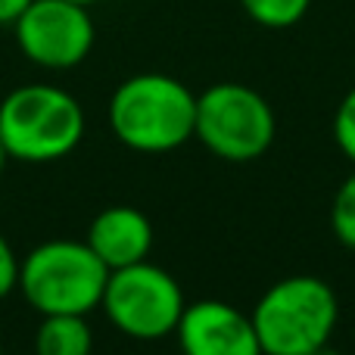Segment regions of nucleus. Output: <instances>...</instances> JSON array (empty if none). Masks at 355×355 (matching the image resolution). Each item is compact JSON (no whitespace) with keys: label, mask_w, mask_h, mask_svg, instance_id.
Masks as SVG:
<instances>
[{"label":"nucleus","mask_w":355,"mask_h":355,"mask_svg":"<svg viewBox=\"0 0 355 355\" xmlns=\"http://www.w3.org/2000/svg\"><path fill=\"white\" fill-rule=\"evenodd\" d=\"M31 0H0V25H12L16 16L28 6Z\"/></svg>","instance_id":"nucleus-15"},{"label":"nucleus","mask_w":355,"mask_h":355,"mask_svg":"<svg viewBox=\"0 0 355 355\" xmlns=\"http://www.w3.org/2000/svg\"><path fill=\"white\" fill-rule=\"evenodd\" d=\"M331 227L337 234V240L343 246L355 250V168L334 193V206H331Z\"/></svg>","instance_id":"nucleus-12"},{"label":"nucleus","mask_w":355,"mask_h":355,"mask_svg":"<svg viewBox=\"0 0 355 355\" xmlns=\"http://www.w3.org/2000/svg\"><path fill=\"white\" fill-rule=\"evenodd\" d=\"M72 3H81V6H94V3H100V0H72Z\"/></svg>","instance_id":"nucleus-18"},{"label":"nucleus","mask_w":355,"mask_h":355,"mask_svg":"<svg viewBox=\"0 0 355 355\" xmlns=\"http://www.w3.org/2000/svg\"><path fill=\"white\" fill-rule=\"evenodd\" d=\"M85 137V110L69 91L53 85L12 87L0 100V141L10 159L56 162Z\"/></svg>","instance_id":"nucleus-4"},{"label":"nucleus","mask_w":355,"mask_h":355,"mask_svg":"<svg viewBox=\"0 0 355 355\" xmlns=\"http://www.w3.org/2000/svg\"><path fill=\"white\" fill-rule=\"evenodd\" d=\"M110 128L135 153H172L193 137L196 94L172 75H131L110 97Z\"/></svg>","instance_id":"nucleus-1"},{"label":"nucleus","mask_w":355,"mask_h":355,"mask_svg":"<svg viewBox=\"0 0 355 355\" xmlns=\"http://www.w3.org/2000/svg\"><path fill=\"white\" fill-rule=\"evenodd\" d=\"M0 355H3V343H0Z\"/></svg>","instance_id":"nucleus-19"},{"label":"nucleus","mask_w":355,"mask_h":355,"mask_svg":"<svg viewBox=\"0 0 355 355\" xmlns=\"http://www.w3.org/2000/svg\"><path fill=\"white\" fill-rule=\"evenodd\" d=\"M110 268L87 240L56 237L19 259V293L37 315H87L100 309Z\"/></svg>","instance_id":"nucleus-2"},{"label":"nucleus","mask_w":355,"mask_h":355,"mask_svg":"<svg viewBox=\"0 0 355 355\" xmlns=\"http://www.w3.org/2000/svg\"><path fill=\"white\" fill-rule=\"evenodd\" d=\"M277 119L259 91L221 81L196 94L193 137L225 162H252L275 144Z\"/></svg>","instance_id":"nucleus-5"},{"label":"nucleus","mask_w":355,"mask_h":355,"mask_svg":"<svg viewBox=\"0 0 355 355\" xmlns=\"http://www.w3.org/2000/svg\"><path fill=\"white\" fill-rule=\"evenodd\" d=\"M309 355H340L337 349H334V346L331 343H324V346H318V349H312V352H309Z\"/></svg>","instance_id":"nucleus-16"},{"label":"nucleus","mask_w":355,"mask_h":355,"mask_svg":"<svg viewBox=\"0 0 355 355\" xmlns=\"http://www.w3.org/2000/svg\"><path fill=\"white\" fill-rule=\"evenodd\" d=\"M16 287H19V256L12 252L10 240L0 231V300H6Z\"/></svg>","instance_id":"nucleus-14"},{"label":"nucleus","mask_w":355,"mask_h":355,"mask_svg":"<svg viewBox=\"0 0 355 355\" xmlns=\"http://www.w3.org/2000/svg\"><path fill=\"white\" fill-rule=\"evenodd\" d=\"M250 318L265 355H309L331 343L340 302L327 281L293 275L271 284L259 296Z\"/></svg>","instance_id":"nucleus-3"},{"label":"nucleus","mask_w":355,"mask_h":355,"mask_svg":"<svg viewBox=\"0 0 355 355\" xmlns=\"http://www.w3.org/2000/svg\"><path fill=\"white\" fill-rule=\"evenodd\" d=\"M6 162H10V153H6V147H3V141H0V175H3V168H6Z\"/></svg>","instance_id":"nucleus-17"},{"label":"nucleus","mask_w":355,"mask_h":355,"mask_svg":"<svg viewBox=\"0 0 355 355\" xmlns=\"http://www.w3.org/2000/svg\"><path fill=\"white\" fill-rule=\"evenodd\" d=\"M175 334L184 355H265L252 318L221 300L187 302Z\"/></svg>","instance_id":"nucleus-8"},{"label":"nucleus","mask_w":355,"mask_h":355,"mask_svg":"<svg viewBox=\"0 0 355 355\" xmlns=\"http://www.w3.org/2000/svg\"><path fill=\"white\" fill-rule=\"evenodd\" d=\"M16 47L41 69H75L94 47V19L72 0H31L12 22Z\"/></svg>","instance_id":"nucleus-7"},{"label":"nucleus","mask_w":355,"mask_h":355,"mask_svg":"<svg viewBox=\"0 0 355 355\" xmlns=\"http://www.w3.org/2000/svg\"><path fill=\"white\" fill-rule=\"evenodd\" d=\"M87 246L110 271L144 262L153 252V221L135 206H110L94 215Z\"/></svg>","instance_id":"nucleus-9"},{"label":"nucleus","mask_w":355,"mask_h":355,"mask_svg":"<svg viewBox=\"0 0 355 355\" xmlns=\"http://www.w3.org/2000/svg\"><path fill=\"white\" fill-rule=\"evenodd\" d=\"M103 312L112 327L131 340H162L175 334L184 315V290L166 268L150 259L110 271L103 290Z\"/></svg>","instance_id":"nucleus-6"},{"label":"nucleus","mask_w":355,"mask_h":355,"mask_svg":"<svg viewBox=\"0 0 355 355\" xmlns=\"http://www.w3.org/2000/svg\"><path fill=\"white\" fill-rule=\"evenodd\" d=\"M35 355H94V337L85 315H41Z\"/></svg>","instance_id":"nucleus-10"},{"label":"nucleus","mask_w":355,"mask_h":355,"mask_svg":"<svg viewBox=\"0 0 355 355\" xmlns=\"http://www.w3.org/2000/svg\"><path fill=\"white\" fill-rule=\"evenodd\" d=\"M334 137L343 156L355 166V87L340 100L337 112H334Z\"/></svg>","instance_id":"nucleus-13"},{"label":"nucleus","mask_w":355,"mask_h":355,"mask_svg":"<svg viewBox=\"0 0 355 355\" xmlns=\"http://www.w3.org/2000/svg\"><path fill=\"white\" fill-rule=\"evenodd\" d=\"M240 6L262 28H290L302 22L312 0H240Z\"/></svg>","instance_id":"nucleus-11"}]
</instances>
